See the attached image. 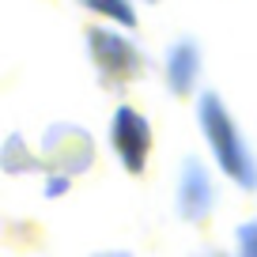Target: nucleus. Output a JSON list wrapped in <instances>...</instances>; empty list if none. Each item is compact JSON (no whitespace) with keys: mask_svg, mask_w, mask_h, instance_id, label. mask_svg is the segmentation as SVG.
I'll return each instance as SVG.
<instances>
[{"mask_svg":"<svg viewBox=\"0 0 257 257\" xmlns=\"http://www.w3.org/2000/svg\"><path fill=\"white\" fill-rule=\"evenodd\" d=\"M201 125H204V137H208L212 152H216V163L223 167V174H231L238 185L253 189L257 185V163L249 155V148L242 144L238 128H234L227 106L219 102L216 95H204L201 98Z\"/></svg>","mask_w":257,"mask_h":257,"instance_id":"nucleus-1","label":"nucleus"},{"mask_svg":"<svg viewBox=\"0 0 257 257\" xmlns=\"http://www.w3.org/2000/svg\"><path fill=\"white\" fill-rule=\"evenodd\" d=\"M113 152L121 155V167L128 174H140L148 163V152H152V128H148L144 113L133 110V106H121L113 113Z\"/></svg>","mask_w":257,"mask_h":257,"instance_id":"nucleus-2","label":"nucleus"},{"mask_svg":"<svg viewBox=\"0 0 257 257\" xmlns=\"http://www.w3.org/2000/svg\"><path fill=\"white\" fill-rule=\"evenodd\" d=\"M91 53L106 76H133L140 68V53L113 31H91Z\"/></svg>","mask_w":257,"mask_h":257,"instance_id":"nucleus-3","label":"nucleus"},{"mask_svg":"<svg viewBox=\"0 0 257 257\" xmlns=\"http://www.w3.org/2000/svg\"><path fill=\"white\" fill-rule=\"evenodd\" d=\"M178 208H182L185 219H204L212 208V185L208 174L197 159H189L182 167V185H178Z\"/></svg>","mask_w":257,"mask_h":257,"instance_id":"nucleus-4","label":"nucleus"},{"mask_svg":"<svg viewBox=\"0 0 257 257\" xmlns=\"http://www.w3.org/2000/svg\"><path fill=\"white\" fill-rule=\"evenodd\" d=\"M167 80L178 95L193 91V80H197V46L193 42H178L167 57Z\"/></svg>","mask_w":257,"mask_h":257,"instance_id":"nucleus-5","label":"nucleus"},{"mask_svg":"<svg viewBox=\"0 0 257 257\" xmlns=\"http://www.w3.org/2000/svg\"><path fill=\"white\" fill-rule=\"evenodd\" d=\"M83 4L102 12V16H110V19H117V23H125V27H137V12L128 8L125 0H83Z\"/></svg>","mask_w":257,"mask_h":257,"instance_id":"nucleus-6","label":"nucleus"},{"mask_svg":"<svg viewBox=\"0 0 257 257\" xmlns=\"http://www.w3.org/2000/svg\"><path fill=\"white\" fill-rule=\"evenodd\" d=\"M238 257H257V223L238 227Z\"/></svg>","mask_w":257,"mask_h":257,"instance_id":"nucleus-7","label":"nucleus"},{"mask_svg":"<svg viewBox=\"0 0 257 257\" xmlns=\"http://www.w3.org/2000/svg\"><path fill=\"white\" fill-rule=\"evenodd\" d=\"M98 257H128V253H98Z\"/></svg>","mask_w":257,"mask_h":257,"instance_id":"nucleus-8","label":"nucleus"}]
</instances>
